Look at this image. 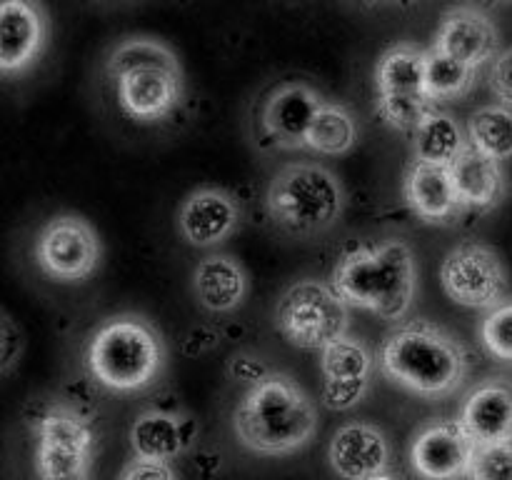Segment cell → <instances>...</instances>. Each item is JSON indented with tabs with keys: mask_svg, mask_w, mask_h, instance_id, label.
Masks as SVG:
<instances>
[{
	"mask_svg": "<svg viewBox=\"0 0 512 480\" xmlns=\"http://www.w3.org/2000/svg\"><path fill=\"white\" fill-rule=\"evenodd\" d=\"M378 368L408 393L440 400L463 388L470 360L450 330L418 318L390 330L380 345Z\"/></svg>",
	"mask_w": 512,
	"mask_h": 480,
	"instance_id": "2",
	"label": "cell"
},
{
	"mask_svg": "<svg viewBox=\"0 0 512 480\" xmlns=\"http://www.w3.org/2000/svg\"><path fill=\"white\" fill-rule=\"evenodd\" d=\"M470 480H512V443L475 448L468 470Z\"/></svg>",
	"mask_w": 512,
	"mask_h": 480,
	"instance_id": "29",
	"label": "cell"
},
{
	"mask_svg": "<svg viewBox=\"0 0 512 480\" xmlns=\"http://www.w3.org/2000/svg\"><path fill=\"white\" fill-rule=\"evenodd\" d=\"M265 210L283 233L315 238L328 233L343 215V183L320 163H290L270 180Z\"/></svg>",
	"mask_w": 512,
	"mask_h": 480,
	"instance_id": "6",
	"label": "cell"
},
{
	"mask_svg": "<svg viewBox=\"0 0 512 480\" xmlns=\"http://www.w3.org/2000/svg\"><path fill=\"white\" fill-rule=\"evenodd\" d=\"M440 285L453 303L473 310H490L508 295V270L490 245L468 240L445 255Z\"/></svg>",
	"mask_w": 512,
	"mask_h": 480,
	"instance_id": "10",
	"label": "cell"
},
{
	"mask_svg": "<svg viewBox=\"0 0 512 480\" xmlns=\"http://www.w3.org/2000/svg\"><path fill=\"white\" fill-rule=\"evenodd\" d=\"M468 143L495 160L512 158V108L503 103L483 105L475 110L465 125Z\"/></svg>",
	"mask_w": 512,
	"mask_h": 480,
	"instance_id": "26",
	"label": "cell"
},
{
	"mask_svg": "<svg viewBox=\"0 0 512 480\" xmlns=\"http://www.w3.org/2000/svg\"><path fill=\"white\" fill-rule=\"evenodd\" d=\"M375 365L378 360L368 343L350 333L330 343L320 353L323 380H333V383H373Z\"/></svg>",
	"mask_w": 512,
	"mask_h": 480,
	"instance_id": "25",
	"label": "cell"
},
{
	"mask_svg": "<svg viewBox=\"0 0 512 480\" xmlns=\"http://www.w3.org/2000/svg\"><path fill=\"white\" fill-rule=\"evenodd\" d=\"M328 458L343 480H365L388 470L390 443L383 430L373 423L353 420L335 430Z\"/></svg>",
	"mask_w": 512,
	"mask_h": 480,
	"instance_id": "17",
	"label": "cell"
},
{
	"mask_svg": "<svg viewBox=\"0 0 512 480\" xmlns=\"http://www.w3.org/2000/svg\"><path fill=\"white\" fill-rule=\"evenodd\" d=\"M168 350L148 318L120 313L103 320L85 348L90 378L113 393H140L163 375Z\"/></svg>",
	"mask_w": 512,
	"mask_h": 480,
	"instance_id": "5",
	"label": "cell"
},
{
	"mask_svg": "<svg viewBox=\"0 0 512 480\" xmlns=\"http://www.w3.org/2000/svg\"><path fill=\"white\" fill-rule=\"evenodd\" d=\"M458 423L478 445L512 443V383L488 378L475 385L463 400Z\"/></svg>",
	"mask_w": 512,
	"mask_h": 480,
	"instance_id": "18",
	"label": "cell"
},
{
	"mask_svg": "<svg viewBox=\"0 0 512 480\" xmlns=\"http://www.w3.org/2000/svg\"><path fill=\"white\" fill-rule=\"evenodd\" d=\"M330 285L350 308L400 323L408 318L418 295V260L400 238L358 245L335 263Z\"/></svg>",
	"mask_w": 512,
	"mask_h": 480,
	"instance_id": "1",
	"label": "cell"
},
{
	"mask_svg": "<svg viewBox=\"0 0 512 480\" xmlns=\"http://www.w3.org/2000/svg\"><path fill=\"white\" fill-rule=\"evenodd\" d=\"M48 40V18L38 0L0 3V70L23 73L40 58Z\"/></svg>",
	"mask_w": 512,
	"mask_h": 480,
	"instance_id": "15",
	"label": "cell"
},
{
	"mask_svg": "<svg viewBox=\"0 0 512 480\" xmlns=\"http://www.w3.org/2000/svg\"><path fill=\"white\" fill-rule=\"evenodd\" d=\"M120 480H178L175 468L165 460L133 458L120 473Z\"/></svg>",
	"mask_w": 512,
	"mask_h": 480,
	"instance_id": "34",
	"label": "cell"
},
{
	"mask_svg": "<svg viewBox=\"0 0 512 480\" xmlns=\"http://www.w3.org/2000/svg\"><path fill=\"white\" fill-rule=\"evenodd\" d=\"M273 320L290 345L323 353L330 343L348 335L350 305L330 283L305 278L283 290Z\"/></svg>",
	"mask_w": 512,
	"mask_h": 480,
	"instance_id": "7",
	"label": "cell"
},
{
	"mask_svg": "<svg viewBox=\"0 0 512 480\" xmlns=\"http://www.w3.org/2000/svg\"><path fill=\"white\" fill-rule=\"evenodd\" d=\"M325 98L308 83H283L263 100L260 128L263 135L283 150H300L308 143V133Z\"/></svg>",
	"mask_w": 512,
	"mask_h": 480,
	"instance_id": "13",
	"label": "cell"
},
{
	"mask_svg": "<svg viewBox=\"0 0 512 480\" xmlns=\"http://www.w3.org/2000/svg\"><path fill=\"white\" fill-rule=\"evenodd\" d=\"M370 393V383H333V380H323L320 388V400L328 410L343 413V410L358 408Z\"/></svg>",
	"mask_w": 512,
	"mask_h": 480,
	"instance_id": "31",
	"label": "cell"
},
{
	"mask_svg": "<svg viewBox=\"0 0 512 480\" xmlns=\"http://www.w3.org/2000/svg\"><path fill=\"white\" fill-rule=\"evenodd\" d=\"M478 445L458 420H430L410 445V465L423 480H460L468 475Z\"/></svg>",
	"mask_w": 512,
	"mask_h": 480,
	"instance_id": "12",
	"label": "cell"
},
{
	"mask_svg": "<svg viewBox=\"0 0 512 480\" xmlns=\"http://www.w3.org/2000/svg\"><path fill=\"white\" fill-rule=\"evenodd\" d=\"M480 343L500 363H512V298H505L485 313Z\"/></svg>",
	"mask_w": 512,
	"mask_h": 480,
	"instance_id": "28",
	"label": "cell"
},
{
	"mask_svg": "<svg viewBox=\"0 0 512 480\" xmlns=\"http://www.w3.org/2000/svg\"><path fill=\"white\" fill-rule=\"evenodd\" d=\"M435 50L480 70L500 53V33L488 13L470 5L448 10L435 33Z\"/></svg>",
	"mask_w": 512,
	"mask_h": 480,
	"instance_id": "16",
	"label": "cell"
},
{
	"mask_svg": "<svg viewBox=\"0 0 512 480\" xmlns=\"http://www.w3.org/2000/svg\"><path fill=\"white\" fill-rule=\"evenodd\" d=\"M395 3H405V5H408V3H415V0H395Z\"/></svg>",
	"mask_w": 512,
	"mask_h": 480,
	"instance_id": "37",
	"label": "cell"
},
{
	"mask_svg": "<svg viewBox=\"0 0 512 480\" xmlns=\"http://www.w3.org/2000/svg\"><path fill=\"white\" fill-rule=\"evenodd\" d=\"M250 290L248 273L228 253H208L193 270L195 300L208 313H233Z\"/></svg>",
	"mask_w": 512,
	"mask_h": 480,
	"instance_id": "21",
	"label": "cell"
},
{
	"mask_svg": "<svg viewBox=\"0 0 512 480\" xmlns=\"http://www.w3.org/2000/svg\"><path fill=\"white\" fill-rule=\"evenodd\" d=\"M478 70L440 50L425 53V90H428L430 103L440 100H460L473 90Z\"/></svg>",
	"mask_w": 512,
	"mask_h": 480,
	"instance_id": "27",
	"label": "cell"
},
{
	"mask_svg": "<svg viewBox=\"0 0 512 480\" xmlns=\"http://www.w3.org/2000/svg\"><path fill=\"white\" fill-rule=\"evenodd\" d=\"M58 480H88L85 475H70V478H58Z\"/></svg>",
	"mask_w": 512,
	"mask_h": 480,
	"instance_id": "36",
	"label": "cell"
},
{
	"mask_svg": "<svg viewBox=\"0 0 512 480\" xmlns=\"http://www.w3.org/2000/svg\"><path fill=\"white\" fill-rule=\"evenodd\" d=\"M33 258L40 273L55 283H85L103 265V243L88 220L60 213L38 230Z\"/></svg>",
	"mask_w": 512,
	"mask_h": 480,
	"instance_id": "8",
	"label": "cell"
},
{
	"mask_svg": "<svg viewBox=\"0 0 512 480\" xmlns=\"http://www.w3.org/2000/svg\"><path fill=\"white\" fill-rule=\"evenodd\" d=\"M468 145L460 120L438 108H430L413 130V155L420 163L450 165Z\"/></svg>",
	"mask_w": 512,
	"mask_h": 480,
	"instance_id": "23",
	"label": "cell"
},
{
	"mask_svg": "<svg viewBox=\"0 0 512 480\" xmlns=\"http://www.w3.org/2000/svg\"><path fill=\"white\" fill-rule=\"evenodd\" d=\"M488 83L498 103L512 108V48L500 50L498 58L490 63Z\"/></svg>",
	"mask_w": 512,
	"mask_h": 480,
	"instance_id": "33",
	"label": "cell"
},
{
	"mask_svg": "<svg viewBox=\"0 0 512 480\" xmlns=\"http://www.w3.org/2000/svg\"><path fill=\"white\" fill-rule=\"evenodd\" d=\"M450 175H453L463 208L490 210L500 203L505 193V173L500 160L480 153L473 145H468L450 163Z\"/></svg>",
	"mask_w": 512,
	"mask_h": 480,
	"instance_id": "22",
	"label": "cell"
},
{
	"mask_svg": "<svg viewBox=\"0 0 512 480\" xmlns=\"http://www.w3.org/2000/svg\"><path fill=\"white\" fill-rule=\"evenodd\" d=\"M233 430L250 453L293 455L318 433V405L290 375L273 373L240 398Z\"/></svg>",
	"mask_w": 512,
	"mask_h": 480,
	"instance_id": "3",
	"label": "cell"
},
{
	"mask_svg": "<svg viewBox=\"0 0 512 480\" xmlns=\"http://www.w3.org/2000/svg\"><path fill=\"white\" fill-rule=\"evenodd\" d=\"M198 438V425L193 418L168 410H145L130 428V445L135 458L175 460Z\"/></svg>",
	"mask_w": 512,
	"mask_h": 480,
	"instance_id": "20",
	"label": "cell"
},
{
	"mask_svg": "<svg viewBox=\"0 0 512 480\" xmlns=\"http://www.w3.org/2000/svg\"><path fill=\"white\" fill-rule=\"evenodd\" d=\"M38 465L40 480L70 478L88 473L93 458V430L75 410L55 405L38 420Z\"/></svg>",
	"mask_w": 512,
	"mask_h": 480,
	"instance_id": "11",
	"label": "cell"
},
{
	"mask_svg": "<svg viewBox=\"0 0 512 480\" xmlns=\"http://www.w3.org/2000/svg\"><path fill=\"white\" fill-rule=\"evenodd\" d=\"M243 210L235 195L223 188H198L183 200L178 210V230L193 248H218L238 233Z\"/></svg>",
	"mask_w": 512,
	"mask_h": 480,
	"instance_id": "14",
	"label": "cell"
},
{
	"mask_svg": "<svg viewBox=\"0 0 512 480\" xmlns=\"http://www.w3.org/2000/svg\"><path fill=\"white\" fill-rule=\"evenodd\" d=\"M273 373L275 370L265 363V358H260L258 353H250V350L233 353L228 360V378L235 380V383L248 385V388H255Z\"/></svg>",
	"mask_w": 512,
	"mask_h": 480,
	"instance_id": "30",
	"label": "cell"
},
{
	"mask_svg": "<svg viewBox=\"0 0 512 480\" xmlns=\"http://www.w3.org/2000/svg\"><path fill=\"white\" fill-rule=\"evenodd\" d=\"M358 138L360 125L353 110L343 103L325 100L323 108L315 115L305 148L318 155H325V158H340V155L350 153L358 145Z\"/></svg>",
	"mask_w": 512,
	"mask_h": 480,
	"instance_id": "24",
	"label": "cell"
},
{
	"mask_svg": "<svg viewBox=\"0 0 512 480\" xmlns=\"http://www.w3.org/2000/svg\"><path fill=\"white\" fill-rule=\"evenodd\" d=\"M20 353H23V333L15 325L13 315L3 313V325H0V368H3L5 378L15 370Z\"/></svg>",
	"mask_w": 512,
	"mask_h": 480,
	"instance_id": "32",
	"label": "cell"
},
{
	"mask_svg": "<svg viewBox=\"0 0 512 480\" xmlns=\"http://www.w3.org/2000/svg\"><path fill=\"white\" fill-rule=\"evenodd\" d=\"M403 195L415 218L423 223H450L463 213L450 165L413 160L403 175Z\"/></svg>",
	"mask_w": 512,
	"mask_h": 480,
	"instance_id": "19",
	"label": "cell"
},
{
	"mask_svg": "<svg viewBox=\"0 0 512 480\" xmlns=\"http://www.w3.org/2000/svg\"><path fill=\"white\" fill-rule=\"evenodd\" d=\"M120 110L138 123H160L180 108L185 75L178 55L158 38H125L108 58Z\"/></svg>",
	"mask_w": 512,
	"mask_h": 480,
	"instance_id": "4",
	"label": "cell"
},
{
	"mask_svg": "<svg viewBox=\"0 0 512 480\" xmlns=\"http://www.w3.org/2000/svg\"><path fill=\"white\" fill-rule=\"evenodd\" d=\"M375 95L378 113L390 128H418L433 105L425 90V53L415 45H395L385 50L375 68Z\"/></svg>",
	"mask_w": 512,
	"mask_h": 480,
	"instance_id": "9",
	"label": "cell"
},
{
	"mask_svg": "<svg viewBox=\"0 0 512 480\" xmlns=\"http://www.w3.org/2000/svg\"><path fill=\"white\" fill-rule=\"evenodd\" d=\"M365 480H395L390 473H380V475H373V478H365Z\"/></svg>",
	"mask_w": 512,
	"mask_h": 480,
	"instance_id": "35",
	"label": "cell"
}]
</instances>
